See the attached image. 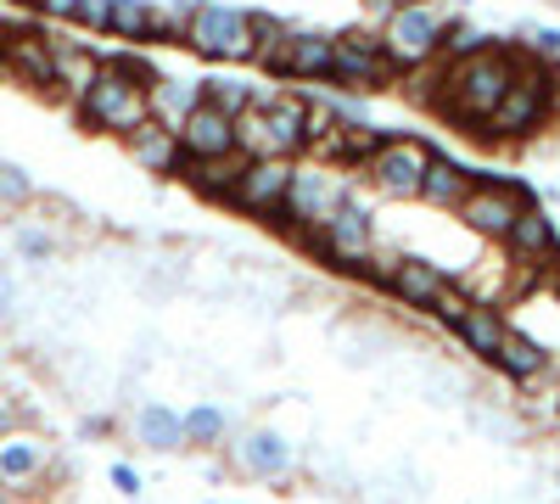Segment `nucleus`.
Returning <instances> with one entry per match:
<instances>
[{"label":"nucleus","instance_id":"39448f33","mask_svg":"<svg viewBox=\"0 0 560 504\" xmlns=\"http://www.w3.org/2000/svg\"><path fill=\"white\" fill-rule=\"evenodd\" d=\"M443 34H448V17L438 12V0H427V7H398V12L376 28V39H382L387 62L398 68V79H404L409 68L438 62V57H443Z\"/></svg>","mask_w":560,"mask_h":504},{"label":"nucleus","instance_id":"7c9ffc66","mask_svg":"<svg viewBox=\"0 0 560 504\" xmlns=\"http://www.w3.org/2000/svg\"><path fill=\"white\" fill-rule=\"evenodd\" d=\"M398 258H404L398 247H370V258L359 263V274H364L370 286H382V292H387V286H393V269H398Z\"/></svg>","mask_w":560,"mask_h":504},{"label":"nucleus","instance_id":"f257e3e1","mask_svg":"<svg viewBox=\"0 0 560 504\" xmlns=\"http://www.w3.org/2000/svg\"><path fill=\"white\" fill-rule=\"evenodd\" d=\"M522 73V45H488V51L465 57V62H448V79H443V107L438 118L459 124L465 134H482L488 113L510 96V84Z\"/></svg>","mask_w":560,"mask_h":504},{"label":"nucleus","instance_id":"79ce46f5","mask_svg":"<svg viewBox=\"0 0 560 504\" xmlns=\"http://www.w3.org/2000/svg\"><path fill=\"white\" fill-rule=\"evenodd\" d=\"M0 7H34V0H0Z\"/></svg>","mask_w":560,"mask_h":504},{"label":"nucleus","instance_id":"bb28decb","mask_svg":"<svg viewBox=\"0 0 560 504\" xmlns=\"http://www.w3.org/2000/svg\"><path fill=\"white\" fill-rule=\"evenodd\" d=\"M443 79H448V62H443V57L427 62V68H409V73H404V102L438 113V107H443Z\"/></svg>","mask_w":560,"mask_h":504},{"label":"nucleus","instance_id":"1a4fd4ad","mask_svg":"<svg viewBox=\"0 0 560 504\" xmlns=\"http://www.w3.org/2000/svg\"><path fill=\"white\" fill-rule=\"evenodd\" d=\"M292 168H298V163H280V157H247V168L236 174V186H230V202H224V208H236V213L269 224V213L287 202Z\"/></svg>","mask_w":560,"mask_h":504},{"label":"nucleus","instance_id":"f03ea898","mask_svg":"<svg viewBox=\"0 0 560 504\" xmlns=\"http://www.w3.org/2000/svg\"><path fill=\"white\" fill-rule=\"evenodd\" d=\"M353 197V186L342 174H325V168H292V186H287V202L269 213V224L280 236L303 242L308 231H319L325 219H331L342 202Z\"/></svg>","mask_w":560,"mask_h":504},{"label":"nucleus","instance_id":"6e6552de","mask_svg":"<svg viewBox=\"0 0 560 504\" xmlns=\"http://www.w3.org/2000/svg\"><path fill=\"white\" fill-rule=\"evenodd\" d=\"M398 68L387 62L376 28H348L337 34V57H331V84L353 90V96H376V90H393Z\"/></svg>","mask_w":560,"mask_h":504},{"label":"nucleus","instance_id":"5701e85b","mask_svg":"<svg viewBox=\"0 0 560 504\" xmlns=\"http://www.w3.org/2000/svg\"><path fill=\"white\" fill-rule=\"evenodd\" d=\"M242 168H247L242 152H230V157H185V163H179V179H185L197 197H208V202H230V186H236Z\"/></svg>","mask_w":560,"mask_h":504},{"label":"nucleus","instance_id":"49530a36","mask_svg":"<svg viewBox=\"0 0 560 504\" xmlns=\"http://www.w3.org/2000/svg\"><path fill=\"white\" fill-rule=\"evenodd\" d=\"M454 7H471V0H454Z\"/></svg>","mask_w":560,"mask_h":504},{"label":"nucleus","instance_id":"a211bd4d","mask_svg":"<svg viewBox=\"0 0 560 504\" xmlns=\"http://www.w3.org/2000/svg\"><path fill=\"white\" fill-rule=\"evenodd\" d=\"M331 57H337V34L292 28V51H287V79H298V84H331Z\"/></svg>","mask_w":560,"mask_h":504},{"label":"nucleus","instance_id":"4468645a","mask_svg":"<svg viewBox=\"0 0 560 504\" xmlns=\"http://www.w3.org/2000/svg\"><path fill=\"white\" fill-rule=\"evenodd\" d=\"M96 68H102V57L90 51L84 39H57V34H51V96H62V102L79 107V96L90 90Z\"/></svg>","mask_w":560,"mask_h":504},{"label":"nucleus","instance_id":"412c9836","mask_svg":"<svg viewBox=\"0 0 560 504\" xmlns=\"http://www.w3.org/2000/svg\"><path fill=\"white\" fill-rule=\"evenodd\" d=\"M202 102V79H174V73H158L152 84H147V113H152V124H163V129H179L185 124V113H191Z\"/></svg>","mask_w":560,"mask_h":504},{"label":"nucleus","instance_id":"37998d69","mask_svg":"<svg viewBox=\"0 0 560 504\" xmlns=\"http://www.w3.org/2000/svg\"><path fill=\"white\" fill-rule=\"evenodd\" d=\"M555 308H560V269H555Z\"/></svg>","mask_w":560,"mask_h":504},{"label":"nucleus","instance_id":"cd10ccee","mask_svg":"<svg viewBox=\"0 0 560 504\" xmlns=\"http://www.w3.org/2000/svg\"><path fill=\"white\" fill-rule=\"evenodd\" d=\"M202 102L219 107L224 118H242L247 107H258V84H247V79H202Z\"/></svg>","mask_w":560,"mask_h":504},{"label":"nucleus","instance_id":"393cba45","mask_svg":"<svg viewBox=\"0 0 560 504\" xmlns=\"http://www.w3.org/2000/svg\"><path fill=\"white\" fill-rule=\"evenodd\" d=\"M152 28H158V0H113V23H107V34L124 39V51H140V45H152Z\"/></svg>","mask_w":560,"mask_h":504},{"label":"nucleus","instance_id":"2f4dec72","mask_svg":"<svg viewBox=\"0 0 560 504\" xmlns=\"http://www.w3.org/2000/svg\"><path fill=\"white\" fill-rule=\"evenodd\" d=\"M465 308H471V297H465L459 286H443V292H438V303H432L427 314L438 319V326H448V331H454L459 319H465Z\"/></svg>","mask_w":560,"mask_h":504},{"label":"nucleus","instance_id":"2eb2a0df","mask_svg":"<svg viewBox=\"0 0 560 504\" xmlns=\"http://www.w3.org/2000/svg\"><path fill=\"white\" fill-rule=\"evenodd\" d=\"M448 286V269L438 263V258H420V253H404L398 258V269H393V297L404 303V308H420L427 314L432 303H438V292Z\"/></svg>","mask_w":560,"mask_h":504},{"label":"nucleus","instance_id":"c9c22d12","mask_svg":"<svg viewBox=\"0 0 560 504\" xmlns=\"http://www.w3.org/2000/svg\"><path fill=\"white\" fill-rule=\"evenodd\" d=\"M107 477H113V488H118L124 499H140V488H147V477H140V471H135L129 460H118V466H113Z\"/></svg>","mask_w":560,"mask_h":504},{"label":"nucleus","instance_id":"9d476101","mask_svg":"<svg viewBox=\"0 0 560 504\" xmlns=\"http://www.w3.org/2000/svg\"><path fill=\"white\" fill-rule=\"evenodd\" d=\"M0 68L18 84L51 96V34L45 28H0Z\"/></svg>","mask_w":560,"mask_h":504},{"label":"nucleus","instance_id":"aec40b11","mask_svg":"<svg viewBox=\"0 0 560 504\" xmlns=\"http://www.w3.org/2000/svg\"><path fill=\"white\" fill-rule=\"evenodd\" d=\"M471 186H477V174L465 168V163H454V157H432L415 202H427V208H438V213H454L465 197H471Z\"/></svg>","mask_w":560,"mask_h":504},{"label":"nucleus","instance_id":"a19ab883","mask_svg":"<svg viewBox=\"0 0 560 504\" xmlns=\"http://www.w3.org/2000/svg\"><path fill=\"white\" fill-rule=\"evenodd\" d=\"M364 7H370V12H376V17H382V23H387V17H393V12H398V0H364Z\"/></svg>","mask_w":560,"mask_h":504},{"label":"nucleus","instance_id":"dca6fc26","mask_svg":"<svg viewBox=\"0 0 560 504\" xmlns=\"http://www.w3.org/2000/svg\"><path fill=\"white\" fill-rule=\"evenodd\" d=\"M124 152H129V163L140 168V174H158V179H168V174H179V141H174V129H163V124H140V129H129L124 134Z\"/></svg>","mask_w":560,"mask_h":504},{"label":"nucleus","instance_id":"c85d7f7f","mask_svg":"<svg viewBox=\"0 0 560 504\" xmlns=\"http://www.w3.org/2000/svg\"><path fill=\"white\" fill-rule=\"evenodd\" d=\"M12 247H18L23 263H39V269L62 258V242H57L51 231H39V224H18V231H12Z\"/></svg>","mask_w":560,"mask_h":504},{"label":"nucleus","instance_id":"a18cd8bd","mask_svg":"<svg viewBox=\"0 0 560 504\" xmlns=\"http://www.w3.org/2000/svg\"><path fill=\"white\" fill-rule=\"evenodd\" d=\"M0 504H7V482H0Z\"/></svg>","mask_w":560,"mask_h":504},{"label":"nucleus","instance_id":"20e7f679","mask_svg":"<svg viewBox=\"0 0 560 504\" xmlns=\"http://www.w3.org/2000/svg\"><path fill=\"white\" fill-rule=\"evenodd\" d=\"M298 247L314 253L325 269H337V274H359V263L370 258V247H376V213H370L359 197H348V202L325 219L319 231H308Z\"/></svg>","mask_w":560,"mask_h":504},{"label":"nucleus","instance_id":"e433bc0d","mask_svg":"<svg viewBox=\"0 0 560 504\" xmlns=\"http://www.w3.org/2000/svg\"><path fill=\"white\" fill-rule=\"evenodd\" d=\"M73 7H79V0H34L39 17H68V23H73Z\"/></svg>","mask_w":560,"mask_h":504},{"label":"nucleus","instance_id":"ddd939ff","mask_svg":"<svg viewBox=\"0 0 560 504\" xmlns=\"http://www.w3.org/2000/svg\"><path fill=\"white\" fill-rule=\"evenodd\" d=\"M504 253L516 258V263H549L560 269V236H555V219L544 208H527L516 224H510V236H504Z\"/></svg>","mask_w":560,"mask_h":504},{"label":"nucleus","instance_id":"b1692460","mask_svg":"<svg viewBox=\"0 0 560 504\" xmlns=\"http://www.w3.org/2000/svg\"><path fill=\"white\" fill-rule=\"evenodd\" d=\"M454 337H459V348L471 353V359L493 364V348H499V337H504V308L471 303V308H465V319L454 326Z\"/></svg>","mask_w":560,"mask_h":504},{"label":"nucleus","instance_id":"72a5a7b5","mask_svg":"<svg viewBox=\"0 0 560 504\" xmlns=\"http://www.w3.org/2000/svg\"><path fill=\"white\" fill-rule=\"evenodd\" d=\"M471 426L488 432V437H516V421H510L504 409H488V403H471Z\"/></svg>","mask_w":560,"mask_h":504},{"label":"nucleus","instance_id":"58836bf2","mask_svg":"<svg viewBox=\"0 0 560 504\" xmlns=\"http://www.w3.org/2000/svg\"><path fill=\"white\" fill-rule=\"evenodd\" d=\"M18 308V281H12V274H0V319H7Z\"/></svg>","mask_w":560,"mask_h":504},{"label":"nucleus","instance_id":"0eeeda50","mask_svg":"<svg viewBox=\"0 0 560 504\" xmlns=\"http://www.w3.org/2000/svg\"><path fill=\"white\" fill-rule=\"evenodd\" d=\"M432 157H438V152H432L427 141H415V134H387V141L364 157V179H370L382 197H393V202H415Z\"/></svg>","mask_w":560,"mask_h":504},{"label":"nucleus","instance_id":"ea45409f","mask_svg":"<svg viewBox=\"0 0 560 504\" xmlns=\"http://www.w3.org/2000/svg\"><path fill=\"white\" fill-rule=\"evenodd\" d=\"M7 432H18V409L0 398V437H7Z\"/></svg>","mask_w":560,"mask_h":504},{"label":"nucleus","instance_id":"f704fd0d","mask_svg":"<svg viewBox=\"0 0 560 504\" xmlns=\"http://www.w3.org/2000/svg\"><path fill=\"white\" fill-rule=\"evenodd\" d=\"M73 23L90 28V34H107V23H113V0H79V7H73Z\"/></svg>","mask_w":560,"mask_h":504},{"label":"nucleus","instance_id":"de8ad7c7","mask_svg":"<svg viewBox=\"0 0 560 504\" xmlns=\"http://www.w3.org/2000/svg\"><path fill=\"white\" fill-rule=\"evenodd\" d=\"M219 504H224V499H219Z\"/></svg>","mask_w":560,"mask_h":504},{"label":"nucleus","instance_id":"9b49d317","mask_svg":"<svg viewBox=\"0 0 560 504\" xmlns=\"http://www.w3.org/2000/svg\"><path fill=\"white\" fill-rule=\"evenodd\" d=\"M174 141H179V157H230L236 152V118H224L219 107L197 102L185 113V124L174 129Z\"/></svg>","mask_w":560,"mask_h":504},{"label":"nucleus","instance_id":"4be33fe9","mask_svg":"<svg viewBox=\"0 0 560 504\" xmlns=\"http://www.w3.org/2000/svg\"><path fill=\"white\" fill-rule=\"evenodd\" d=\"M129 432H135L140 448H152V454H174V448H185L179 409H168L163 398H147V403H140V409H135V421H129Z\"/></svg>","mask_w":560,"mask_h":504},{"label":"nucleus","instance_id":"c03bdc74","mask_svg":"<svg viewBox=\"0 0 560 504\" xmlns=\"http://www.w3.org/2000/svg\"><path fill=\"white\" fill-rule=\"evenodd\" d=\"M549 371H555V376H560V353H555V359H549Z\"/></svg>","mask_w":560,"mask_h":504},{"label":"nucleus","instance_id":"f8f14e48","mask_svg":"<svg viewBox=\"0 0 560 504\" xmlns=\"http://www.w3.org/2000/svg\"><path fill=\"white\" fill-rule=\"evenodd\" d=\"M230 454H236V466L247 471V477H264V482H280V477H292V443L280 437L275 426H253V432H242L236 443H230Z\"/></svg>","mask_w":560,"mask_h":504},{"label":"nucleus","instance_id":"6ab92c4d","mask_svg":"<svg viewBox=\"0 0 560 504\" xmlns=\"http://www.w3.org/2000/svg\"><path fill=\"white\" fill-rule=\"evenodd\" d=\"M493 371H504L516 387H533V382L549 376V353H544L533 337L510 331V319H504V337H499V348H493Z\"/></svg>","mask_w":560,"mask_h":504},{"label":"nucleus","instance_id":"a878e982","mask_svg":"<svg viewBox=\"0 0 560 504\" xmlns=\"http://www.w3.org/2000/svg\"><path fill=\"white\" fill-rule=\"evenodd\" d=\"M179 426H185V443L191 448H224V437H230V415L219 403H191L179 415Z\"/></svg>","mask_w":560,"mask_h":504},{"label":"nucleus","instance_id":"4c0bfd02","mask_svg":"<svg viewBox=\"0 0 560 504\" xmlns=\"http://www.w3.org/2000/svg\"><path fill=\"white\" fill-rule=\"evenodd\" d=\"M113 432V415H84L79 421V437H107Z\"/></svg>","mask_w":560,"mask_h":504},{"label":"nucleus","instance_id":"7ed1b4c3","mask_svg":"<svg viewBox=\"0 0 560 504\" xmlns=\"http://www.w3.org/2000/svg\"><path fill=\"white\" fill-rule=\"evenodd\" d=\"M527 208H538V191H527L522 179H488V174H477L471 197H465V202L454 208V219H459V224H465V231H471L477 242L504 247L510 224H516Z\"/></svg>","mask_w":560,"mask_h":504},{"label":"nucleus","instance_id":"f3484780","mask_svg":"<svg viewBox=\"0 0 560 504\" xmlns=\"http://www.w3.org/2000/svg\"><path fill=\"white\" fill-rule=\"evenodd\" d=\"M51 471V443L28 437V432H7L0 437V482L7 488H28Z\"/></svg>","mask_w":560,"mask_h":504},{"label":"nucleus","instance_id":"473e14b6","mask_svg":"<svg viewBox=\"0 0 560 504\" xmlns=\"http://www.w3.org/2000/svg\"><path fill=\"white\" fill-rule=\"evenodd\" d=\"M527 57H538V62H555L560 57V28L555 23H533L527 28Z\"/></svg>","mask_w":560,"mask_h":504},{"label":"nucleus","instance_id":"423d86ee","mask_svg":"<svg viewBox=\"0 0 560 504\" xmlns=\"http://www.w3.org/2000/svg\"><path fill=\"white\" fill-rule=\"evenodd\" d=\"M185 45L208 62H253L258 57V39L247 28L242 7H224V0H197L191 23H185Z\"/></svg>","mask_w":560,"mask_h":504},{"label":"nucleus","instance_id":"c756f323","mask_svg":"<svg viewBox=\"0 0 560 504\" xmlns=\"http://www.w3.org/2000/svg\"><path fill=\"white\" fill-rule=\"evenodd\" d=\"M39 191H34V179H28V168H18V163H0V208H28Z\"/></svg>","mask_w":560,"mask_h":504}]
</instances>
